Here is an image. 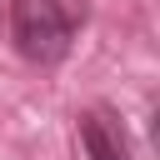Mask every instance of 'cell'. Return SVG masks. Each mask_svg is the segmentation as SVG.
Here are the masks:
<instances>
[{
	"instance_id": "2",
	"label": "cell",
	"mask_w": 160,
	"mask_h": 160,
	"mask_svg": "<svg viewBox=\"0 0 160 160\" xmlns=\"http://www.w3.org/2000/svg\"><path fill=\"white\" fill-rule=\"evenodd\" d=\"M75 120H80L75 130H80L85 160H135L130 130H125V120H120L110 105H90V110H80Z\"/></svg>"
},
{
	"instance_id": "1",
	"label": "cell",
	"mask_w": 160,
	"mask_h": 160,
	"mask_svg": "<svg viewBox=\"0 0 160 160\" xmlns=\"http://www.w3.org/2000/svg\"><path fill=\"white\" fill-rule=\"evenodd\" d=\"M90 20V0H10V45L30 65H60Z\"/></svg>"
}]
</instances>
